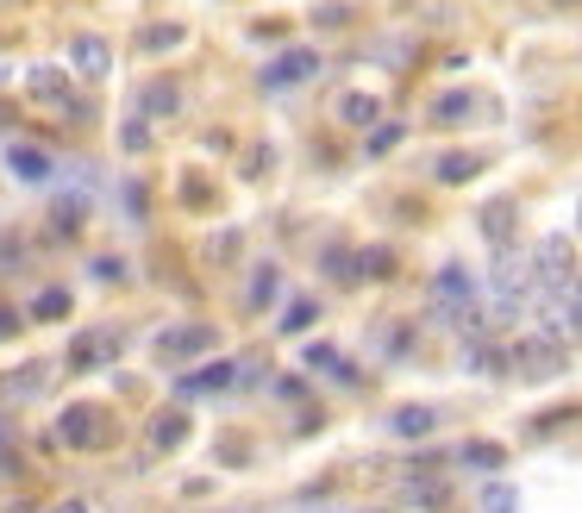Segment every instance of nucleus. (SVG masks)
<instances>
[{
  "label": "nucleus",
  "instance_id": "f257e3e1",
  "mask_svg": "<svg viewBox=\"0 0 582 513\" xmlns=\"http://www.w3.org/2000/svg\"><path fill=\"white\" fill-rule=\"evenodd\" d=\"M26 95H32L38 107L63 113V120H88V101L76 95L70 70H57V63H32V70H26Z\"/></svg>",
  "mask_w": 582,
  "mask_h": 513
},
{
  "label": "nucleus",
  "instance_id": "f03ea898",
  "mask_svg": "<svg viewBox=\"0 0 582 513\" xmlns=\"http://www.w3.org/2000/svg\"><path fill=\"white\" fill-rule=\"evenodd\" d=\"M538 338H552V345H577L582 338V276L538 301Z\"/></svg>",
  "mask_w": 582,
  "mask_h": 513
},
{
  "label": "nucleus",
  "instance_id": "7ed1b4c3",
  "mask_svg": "<svg viewBox=\"0 0 582 513\" xmlns=\"http://www.w3.org/2000/svg\"><path fill=\"white\" fill-rule=\"evenodd\" d=\"M57 438H63V445H76V451H101V445H113V420H107V408L82 401V408H63Z\"/></svg>",
  "mask_w": 582,
  "mask_h": 513
},
{
  "label": "nucleus",
  "instance_id": "20e7f679",
  "mask_svg": "<svg viewBox=\"0 0 582 513\" xmlns=\"http://www.w3.org/2000/svg\"><path fill=\"white\" fill-rule=\"evenodd\" d=\"M70 63H76V76L101 82L107 70H113V51H107V38H95V32H82L76 45H70Z\"/></svg>",
  "mask_w": 582,
  "mask_h": 513
},
{
  "label": "nucleus",
  "instance_id": "39448f33",
  "mask_svg": "<svg viewBox=\"0 0 582 513\" xmlns=\"http://www.w3.org/2000/svg\"><path fill=\"white\" fill-rule=\"evenodd\" d=\"M313 70H320V57L313 51H282L276 63L263 70V88H295V82H307Z\"/></svg>",
  "mask_w": 582,
  "mask_h": 513
},
{
  "label": "nucleus",
  "instance_id": "423d86ee",
  "mask_svg": "<svg viewBox=\"0 0 582 513\" xmlns=\"http://www.w3.org/2000/svg\"><path fill=\"white\" fill-rule=\"evenodd\" d=\"M388 433L395 438H432L438 433V408H420V401H413V408H395L388 413Z\"/></svg>",
  "mask_w": 582,
  "mask_h": 513
},
{
  "label": "nucleus",
  "instance_id": "0eeeda50",
  "mask_svg": "<svg viewBox=\"0 0 582 513\" xmlns=\"http://www.w3.org/2000/svg\"><path fill=\"white\" fill-rule=\"evenodd\" d=\"M7 170L20 182H32V188H45V182H51V157L38 151V145H13V151H7Z\"/></svg>",
  "mask_w": 582,
  "mask_h": 513
},
{
  "label": "nucleus",
  "instance_id": "6e6552de",
  "mask_svg": "<svg viewBox=\"0 0 582 513\" xmlns=\"http://www.w3.org/2000/svg\"><path fill=\"white\" fill-rule=\"evenodd\" d=\"M213 345V326H182V333H163L157 338V358H195V351H207Z\"/></svg>",
  "mask_w": 582,
  "mask_h": 513
},
{
  "label": "nucleus",
  "instance_id": "1a4fd4ad",
  "mask_svg": "<svg viewBox=\"0 0 582 513\" xmlns=\"http://www.w3.org/2000/svg\"><path fill=\"white\" fill-rule=\"evenodd\" d=\"M113 351H120V338H113V333H88V338L70 345V370H101Z\"/></svg>",
  "mask_w": 582,
  "mask_h": 513
},
{
  "label": "nucleus",
  "instance_id": "9d476101",
  "mask_svg": "<svg viewBox=\"0 0 582 513\" xmlns=\"http://www.w3.org/2000/svg\"><path fill=\"white\" fill-rule=\"evenodd\" d=\"M557 358H564V345H552V338H527V345L513 351V363H520L527 376H552Z\"/></svg>",
  "mask_w": 582,
  "mask_h": 513
},
{
  "label": "nucleus",
  "instance_id": "9b49d317",
  "mask_svg": "<svg viewBox=\"0 0 582 513\" xmlns=\"http://www.w3.org/2000/svg\"><path fill=\"white\" fill-rule=\"evenodd\" d=\"M45 383H51V363H26L20 376H0V395H7V401H32Z\"/></svg>",
  "mask_w": 582,
  "mask_h": 513
},
{
  "label": "nucleus",
  "instance_id": "f8f14e48",
  "mask_svg": "<svg viewBox=\"0 0 582 513\" xmlns=\"http://www.w3.org/2000/svg\"><path fill=\"white\" fill-rule=\"evenodd\" d=\"M232 376H238V370H232V363H207V370H195V376H182V395H213V388H226Z\"/></svg>",
  "mask_w": 582,
  "mask_h": 513
},
{
  "label": "nucleus",
  "instance_id": "ddd939ff",
  "mask_svg": "<svg viewBox=\"0 0 582 513\" xmlns=\"http://www.w3.org/2000/svg\"><path fill=\"white\" fill-rule=\"evenodd\" d=\"M463 113H476V95H463V88H451V95L432 101V120H438V126H457Z\"/></svg>",
  "mask_w": 582,
  "mask_h": 513
},
{
  "label": "nucleus",
  "instance_id": "4468645a",
  "mask_svg": "<svg viewBox=\"0 0 582 513\" xmlns=\"http://www.w3.org/2000/svg\"><path fill=\"white\" fill-rule=\"evenodd\" d=\"M470 295H476V288H470V276H463L457 263H445V276H438V301H445V308H457V301H470Z\"/></svg>",
  "mask_w": 582,
  "mask_h": 513
},
{
  "label": "nucleus",
  "instance_id": "2eb2a0df",
  "mask_svg": "<svg viewBox=\"0 0 582 513\" xmlns=\"http://www.w3.org/2000/svg\"><path fill=\"white\" fill-rule=\"evenodd\" d=\"M307 363H313V370H320V376H338V383H357V376H351V363L338 358V351H332V345H313V351H307Z\"/></svg>",
  "mask_w": 582,
  "mask_h": 513
},
{
  "label": "nucleus",
  "instance_id": "dca6fc26",
  "mask_svg": "<svg viewBox=\"0 0 582 513\" xmlns=\"http://www.w3.org/2000/svg\"><path fill=\"white\" fill-rule=\"evenodd\" d=\"M182 438H188V420H182V413H157V426H151L157 451H170V445H182Z\"/></svg>",
  "mask_w": 582,
  "mask_h": 513
},
{
  "label": "nucleus",
  "instance_id": "f3484780",
  "mask_svg": "<svg viewBox=\"0 0 582 513\" xmlns=\"http://www.w3.org/2000/svg\"><path fill=\"white\" fill-rule=\"evenodd\" d=\"M513 508H520V501H513V488H507V483L482 488V513H513Z\"/></svg>",
  "mask_w": 582,
  "mask_h": 513
},
{
  "label": "nucleus",
  "instance_id": "a211bd4d",
  "mask_svg": "<svg viewBox=\"0 0 582 513\" xmlns=\"http://www.w3.org/2000/svg\"><path fill=\"white\" fill-rule=\"evenodd\" d=\"M376 113H382V107L370 101V95H345V120H351V126H370Z\"/></svg>",
  "mask_w": 582,
  "mask_h": 513
},
{
  "label": "nucleus",
  "instance_id": "6ab92c4d",
  "mask_svg": "<svg viewBox=\"0 0 582 513\" xmlns=\"http://www.w3.org/2000/svg\"><path fill=\"white\" fill-rule=\"evenodd\" d=\"M32 313H38V320H57V313H70V295H63V288H45V295L32 301Z\"/></svg>",
  "mask_w": 582,
  "mask_h": 513
},
{
  "label": "nucleus",
  "instance_id": "aec40b11",
  "mask_svg": "<svg viewBox=\"0 0 582 513\" xmlns=\"http://www.w3.org/2000/svg\"><path fill=\"white\" fill-rule=\"evenodd\" d=\"M170 107H176V88H170V82H151V88H145V113H170Z\"/></svg>",
  "mask_w": 582,
  "mask_h": 513
},
{
  "label": "nucleus",
  "instance_id": "412c9836",
  "mask_svg": "<svg viewBox=\"0 0 582 513\" xmlns=\"http://www.w3.org/2000/svg\"><path fill=\"white\" fill-rule=\"evenodd\" d=\"M276 326H282V333H307V326H313V301H295V308L282 313Z\"/></svg>",
  "mask_w": 582,
  "mask_h": 513
},
{
  "label": "nucleus",
  "instance_id": "4be33fe9",
  "mask_svg": "<svg viewBox=\"0 0 582 513\" xmlns=\"http://www.w3.org/2000/svg\"><path fill=\"white\" fill-rule=\"evenodd\" d=\"M463 463H476V470H501V445H463Z\"/></svg>",
  "mask_w": 582,
  "mask_h": 513
},
{
  "label": "nucleus",
  "instance_id": "5701e85b",
  "mask_svg": "<svg viewBox=\"0 0 582 513\" xmlns=\"http://www.w3.org/2000/svg\"><path fill=\"white\" fill-rule=\"evenodd\" d=\"M145 51H163V45H182V26H151L145 38H138Z\"/></svg>",
  "mask_w": 582,
  "mask_h": 513
},
{
  "label": "nucleus",
  "instance_id": "b1692460",
  "mask_svg": "<svg viewBox=\"0 0 582 513\" xmlns=\"http://www.w3.org/2000/svg\"><path fill=\"white\" fill-rule=\"evenodd\" d=\"M270 295H276V270H270V263H263V270H257V283H251V308H263V301H270Z\"/></svg>",
  "mask_w": 582,
  "mask_h": 513
},
{
  "label": "nucleus",
  "instance_id": "393cba45",
  "mask_svg": "<svg viewBox=\"0 0 582 513\" xmlns=\"http://www.w3.org/2000/svg\"><path fill=\"white\" fill-rule=\"evenodd\" d=\"M470 170H476L470 157H445V163H438V182H463V176H470Z\"/></svg>",
  "mask_w": 582,
  "mask_h": 513
},
{
  "label": "nucleus",
  "instance_id": "a878e982",
  "mask_svg": "<svg viewBox=\"0 0 582 513\" xmlns=\"http://www.w3.org/2000/svg\"><path fill=\"white\" fill-rule=\"evenodd\" d=\"M120 145H126V151H145V145H151V126H138V120H132V126L120 132Z\"/></svg>",
  "mask_w": 582,
  "mask_h": 513
},
{
  "label": "nucleus",
  "instance_id": "bb28decb",
  "mask_svg": "<svg viewBox=\"0 0 582 513\" xmlns=\"http://www.w3.org/2000/svg\"><path fill=\"white\" fill-rule=\"evenodd\" d=\"M57 513H88V508H82V501H63V508H57Z\"/></svg>",
  "mask_w": 582,
  "mask_h": 513
},
{
  "label": "nucleus",
  "instance_id": "cd10ccee",
  "mask_svg": "<svg viewBox=\"0 0 582 513\" xmlns=\"http://www.w3.org/2000/svg\"><path fill=\"white\" fill-rule=\"evenodd\" d=\"M577 232H582V201H577Z\"/></svg>",
  "mask_w": 582,
  "mask_h": 513
},
{
  "label": "nucleus",
  "instance_id": "c85d7f7f",
  "mask_svg": "<svg viewBox=\"0 0 582 513\" xmlns=\"http://www.w3.org/2000/svg\"><path fill=\"white\" fill-rule=\"evenodd\" d=\"M552 7H570V0H552Z\"/></svg>",
  "mask_w": 582,
  "mask_h": 513
}]
</instances>
